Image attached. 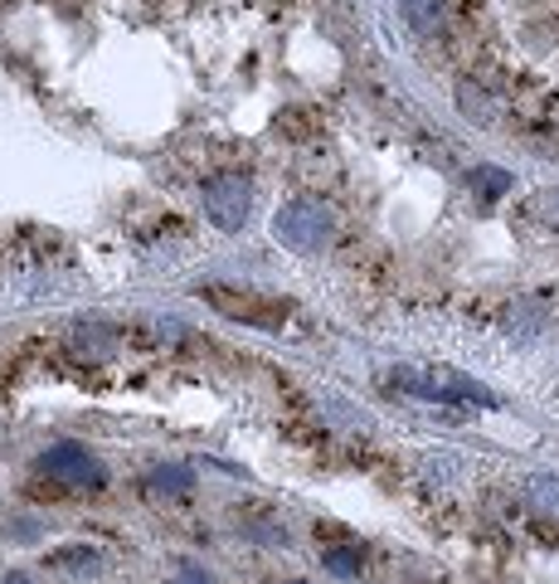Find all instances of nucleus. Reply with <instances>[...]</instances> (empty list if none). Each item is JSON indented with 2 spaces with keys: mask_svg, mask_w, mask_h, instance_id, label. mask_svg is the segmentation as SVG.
I'll use <instances>...</instances> for the list:
<instances>
[{
  "mask_svg": "<svg viewBox=\"0 0 559 584\" xmlns=\"http://www.w3.org/2000/svg\"><path fill=\"white\" fill-rule=\"evenodd\" d=\"M0 584H34L30 575H24V570H10V575L6 580H0Z\"/></svg>",
  "mask_w": 559,
  "mask_h": 584,
  "instance_id": "obj_16",
  "label": "nucleus"
},
{
  "mask_svg": "<svg viewBox=\"0 0 559 584\" xmlns=\"http://www.w3.org/2000/svg\"><path fill=\"white\" fill-rule=\"evenodd\" d=\"M404 15L419 34H429V30L443 24V0H404Z\"/></svg>",
  "mask_w": 559,
  "mask_h": 584,
  "instance_id": "obj_9",
  "label": "nucleus"
},
{
  "mask_svg": "<svg viewBox=\"0 0 559 584\" xmlns=\"http://www.w3.org/2000/svg\"><path fill=\"white\" fill-rule=\"evenodd\" d=\"M49 565H59V570H93L97 565V551H93V545H64V551L49 555Z\"/></svg>",
  "mask_w": 559,
  "mask_h": 584,
  "instance_id": "obj_11",
  "label": "nucleus"
},
{
  "mask_svg": "<svg viewBox=\"0 0 559 584\" xmlns=\"http://www.w3.org/2000/svg\"><path fill=\"white\" fill-rule=\"evenodd\" d=\"M40 472H49L59 487H88V492L107 487V468L78 444H54L49 453H40Z\"/></svg>",
  "mask_w": 559,
  "mask_h": 584,
  "instance_id": "obj_3",
  "label": "nucleus"
},
{
  "mask_svg": "<svg viewBox=\"0 0 559 584\" xmlns=\"http://www.w3.org/2000/svg\"><path fill=\"white\" fill-rule=\"evenodd\" d=\"M176 584H214V575H204V570H194V565H186L176 575Z\"/></svg>",
  "mask_w": 559,
  "mask_h": 584,
  "instance_id": "obj_14",
  "label": "nucleus"
},
{
  "mask_svg": "<svg viewBox=\"0 0 559 584\" xmlns=\"http://www.w3.org/2000/svg\"><path fill=\"white\" fill-rule=\"evenodd\" d=\"M457 107H462V117L467 122H492L496 117V107H492V97H486V88H477V83H457Z\"/></svg>",
  "mask_w": 559,
  "mask_h": 584,
  "instance_id": "obj_8",
  "label": "nucleus"
},
{
  "mask_svg": "<svg viewBox=\"0 0 559 584\" xmlns=\"http://www.w3.org/2000/svg\"><path fill=\"white\" fill-rule=\"evenodd\" d=\"M526 507H530V517L545 521V526H559V478H550V472L530 478L526 482Z\"/></svg>",
  "mask_w": 559,
  "mask_h": 584,
  "instance_id": "obj_5",
  "label": "nucleus"
},
{
  "mask_svg": "<svg viewBox=\"0 0 559 584\" xmlns=\"http://www.w3.org/2000/svg\"><path fill=\"white\" fill-rule=\"evenodd\" d=\"M73 351H78L83 361H103V356H107V341L93 336L88 326H78V336H73Z\"/></svg>",
  "mask_w": 559,
  "mask_h": 584,
  "instance_id": "obj_13",
  "label": "nucleus"
},
{
  "mask_svg": "<svg viewBox=\"0 0 559 584\" xmlns=\"http://www.w3.org/2000/svg\"><path fill=\"white\" fill-rule=\"evenodd\" d=\"M210 302L219 312L239 316V322H253V326H283L287 307L277 302H263V298H234V288H210Z\"/></svg>",
  "mask_w": 559,
  "mask_h": 584,
  "instance_id": "obj_4",
  "label": "nucleus"
},
{
  "mask_svg": "<svg viewBox=\"0 0 559 584\" xmlns=\"http://www.w3.org/2000/svg\"><path fill=\"white\" fill-rule=\"evenodd\" d=\"M321 565L340 580H356V575H365V551L360 545H331V551H321Z\"/></svg>",
  "mask_w": 559,
  "mask_h": 584,
  "instance_id": "obj_7",
  "label": "nucleus"
},
{
  "mask_svg": "<svg viewBox=\"0 0 559 584\" xmlns=\"http://www.w3.org/2000/svg\"><path fill=\"white\" fill-rule=\"evenodd\" d=\"M15 541H34V521H15Z\"/></svg>",
  "mask_w": 559,
  "mask_h": 584,
  "instance_id": "obj_15",
  "label": "nucleus"
},
{
  "mask_svg": "<svg viewBox=\"0 0 559 584\" xmlns=\"http://www.w3.org/2000/svg\"><path fill=\"white\" fill-rule=\"evenodd\" d=\"M287 584H307V580H287Z\"/></svg>",
  "mask_w": 559,
  "mask_h": 584,
  "instance_id": "obj_17",
  "label": "nucleus"
},
{
  "mask_svg": "<svg viewBox=\"0 0 559 584\" xmlns=\"http://www.w3.org/2000/svg\"><path fill=\"white\" fill-rule=\"evenodd\" d=\"M273 234L297 253H316L326 239H331V210H326L321 200H292L277 210Z\"/></svg>",
  "mask_w": 559,
  "mask_h": 584,
  "instance_id": "obj_1",
  "label": "nucleus"
},
{
  "mask_svg": "<svg viewBox=\"0 0 559 584\" xmlns=\"http://www.w3.org/2000/svg\"><path fill=\"white\" fill-rule=\"evenodd\" d=\"M526 215L545 219V225H559V190H540V195H530Z\"/></svg>",
  "mask_w": 559,
  "mask_h": 584,
  "instance_id": "obj_12",
  "label": "nucleus"
},
{
  "mask_svg": "<svg viewBox=\"0 0 559 584\" xmlns=\"http://www.w3.org/2000/svg\"><path fill=\"white\" fill-rule=\"evenodd\" d=\"M249 210H253V180L249 176H214L204 186V215L214 219V229L224 234H239L249 225Z\"/></svg>",
  "mask_w": 559,
  "mask_h": 584,
  "instance_id": "obj_2",
  "label": "nucleus"
},
{
  "mask_svg": "<svg viewBox=\"0 0 559 584\" xmlns=\"http://www.w3.org/2000/svg\"><path fill=\"white\" fill-rule=\"evenodd\" d=\"M146 487H151L156 497H186L194 487V472L186 468V462H166V468H156L151 478H146Z\"/></svg>",
  "mask_w": 559,
  "mask_h": 584,
  "instance_id": "obj_6",
  "label": "nucleus"
},
{
  "mask_svg": "<svg viewBox=\"0 0 559 584\" xmlns=\"http://www.w3.org/2000/svg\"><path fill=\"white\" fill-rule=\"evenodd\" d=\"M472 190H477L482 200H496V195L510 190V176L502 166H477V170H472Z\"/></svg>",
  "mask_w": 559,
  "mask_h": 584,
  "instance_id": "obj_10",
  "label": "nucleus"
}]
</instances>
